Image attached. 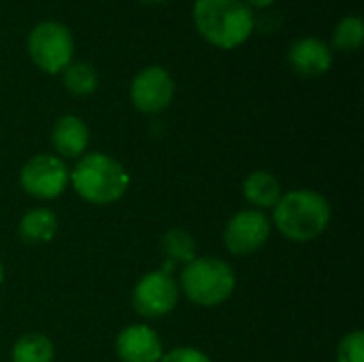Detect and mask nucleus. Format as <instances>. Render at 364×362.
I'll return each instance as SVG.
<instances>
[{
	"mask_svg": "<svg viewBox=\"0 0 364 362\" xmlns=\"http://www.w3.org/2000/svg\"><path fill=\"white\" fill-rule=\"evenodd\" d=\"M192 19L205 41L218 49H237L254 32V11L243 0H196Z\"/></svg>",
	"mask_w": 364,
	"mask_h": 362,
	"instance_id": "f257e3e1",
	"label": "nucleus"
},
{
	"mask_svg": "<svg viewBox=\"0 0 364 362\" xmlns=\"http://www.w3.org/2000/svg\"><path fill=\"white\" fill-rule=\"evenodd\" d=\"M331 203L314 190H292L282 194L273 207V224L294 243H307L320 237L331 224Z\"/></svg>",
	"mask_w": 364,
	"mask_h": 362,
	"instance_id": "f03ea898",
	"label": "nucleus"
},
{
	"mask_svg": "<svg viewBox=\"0 0 364 362\" xmlns=\"http://www.w3.org/2000/svg\"><path fill=\"white\" fill-rule=\"evenodd\" d=\"M70 183L83 201L92 205H111L126 194L130 175L115 158L92 151L77 160L70 171Z\"/></svg>",
	"mask_w": 364,
	"mask_h": 362,
	"instance_id": "7ed1b4c3",
	"label": "nucleus"
},
{
	"mask_svg": "<svg viewBox=\"0 0 364 362\" xmlns=\"http://www.w3.org/2000/svg\"><path fill=\"white\" fill-rule=\"evenodd\" d=\"M237 286L235 269L213 256L194 258L183 267L179 275V292L186 294L188 301L200 307H215L226 303Z\"/></svg>",
	"mask_w": 364,
	"mask_h": 362,
	"instance_id": "20e7f679",
	"label": "nucleus"
},
{
	"mask_svg": "<svg viewBox=\"0 0 364 362\" xmlns=\"http://www.w3.org/2000/svg\"><path fill=\"white\" fill-rule=\"evenodd\" d=\"M28 53L36 68L47 75H58L75 58L73 32L53 19L38 21L28 34Z\"/></svg>",
	"mask_w": 364,
	"mask_h": 362,
	"instance_id": "39448f33",
	"label": "nucleus"
},
{
	"mask_svg": "<svg viewBox=\"0 0 364 362\" xmlns=\"http://www.w3.org/2000/svg\"><path fill=\"white\" fill-rule=\"evenodd\" d=\"M68 183H70V171L53 154L32 156L19 171L21 190L41 201L58 198L60 194H64Z\"/></svg>",
	"mask_w": 364,
	"mask_h": 362,
	"instance_id": "423d86ee",
	"label": "nucleus"
},
{
	"mask_svg": "<svg viewBox=\"0 0 364 362\" xmlns=\"http://www.w3.org/2000/svg\"><path fill=\"white\" fill-rule=\"evenodd\" d=\"M136 314L143 318H162L171 314L179 303V286L164 271H149L143 275L132 292Z\"/></svg>",
	"mask_w": 364,
	"mask_h": 362,
	"instance_id": "0eeeda50",
	"label": "nucleus"
},
{
	"mask_svg": "<svg viewBox=\"0 0 364 362\" xmlns=\"http://www.w3.org/2000/svg\"><path fill=\"white\" fill-rule=\"evenodd\" d=\"M175 98V81L171 73L162 66H145L139 70L130 83V100L136 111L154 115L164 109Z\"/></svg>",
	"mask_w": 364,
	"mask_h": 362,
	"instance_id": "6e6552de",
	"label": "nucleus"
},
{
	"mask_svg": "<svg viewBox=\"0 0 364 362\" xmlns=\"http://www.w3.org/2000/svg\"><path fill=\"white\" fill-rule=\"evenodd\" d=\"M269 237L271 220L258 209H243L235 213L224 228V245L235 256H250L258 252Z\"/></svg>",
	"mask_w": 364,
	"mask_h": 362,
	"instance_id": "1a4fd4ad",
	"label": "nucleus"
},
{
	"mask_svg": "<svg viewBox=\"0 0 364 362\" xmlns=\"http://www.w3.org/2000/svg\"><path fill=\"white\" fill-rule=\"evenodd\" d=\"M115 352L122 362H160L164 348L160 335L154 329L130 324L117 335Z\"/></svg>",
	"mask_w": 364,
	"mask_h": 362,
	"instance_id": "9d476101",
	"label": "nucleus"
},
{
	"mask_svg": "<svg viewBox=\"0 0 364 362\" xmlns=\"http://www.w3.org/2000/svg\"><path fill=\"white\" fill-rule=\"evenodd\" d=\"M288 64L294 73L303 77H320L333 66L331 45L316 36L296 38L288 49Z\"/></svg>",
	"mask_w": 364,
	"mask_h": 362,
	"instance_id": "9b49d317",
	"label": "nucleus"
},
{
	"mask_svg": "<svg viewBox=\"0 0 364 362\" xmlns=\"http://www.w3.org/2000/svg\"><path fill=\"white\" fill-rule=\"evenodd\" d=\"M51 145L62 158H81L90 145V128L77 115H62L51 130Z\"/></svg>",
	"mask_w": 364,
	"mask_h": 362,
	"instance_id": "f8f14e48",
	"label": "nucleus"
},
{
	"mask_svg": "<svg viewBox=\"0 0 364 362\" xmlns=\"http://www.w3.org/2000/svg\"><path fill=\"white\" fill-rule=\"evenodd\" d=\"M282 183L269 171H252L243 179V196L258 211L273 209L282 198Z\"/></svg>",
	"mask_w": 364,
	"mask_h": 362,
	"instance_id": "ddd939ff",
	"label": "nucleus"
},
{
	"mask_svg": "<svg viewBox=\"0 0 364 362\" xmlns=\"http://www.w3.org/2000/svg\"><path fill=\"white\" fill-rule=\"evenodd\" d=\"M58 233V215L47 207H36L23 213L17 226V235L28 245L49 243Z\"/></svg>",
	"mask_w": 364,
	"mask_h": 362,
	"instance_id": "4468645a",
	"label": "nucleus"
},
{
	"mask_svg": "<svg viewBox=\"0 0 364 362\" xmlns=\"http://www.w3.org/2000/svg\"><path fill=\"white\" fill-rule=\"evenodd\" d=\"M160 250H162V254L166 258V265L160 271H164L168 275H171L173 267H177V265H183L186 267V265H190L196 258L194 237L190 233H186V230H179V228H173V230H168L162 237Z\"/></svg>",
	"mask_w": 364,
	"mask_h": 362,
	"instance_id": "2eb2a0df",
	"label": "nucleus"
},
{
	"mask_svg": "<svg viewBox=\"0 0 364 362\" xmlns=\"http://www.w3.org/2000/svg\"><path fill=\"white\" fill-rule=\"evenodd\" d=\"M53 356L51 339L41 333L21 335L11 350V362H53Z\"/></svg>",
	"mask_w": 364,
	"mask_h": 362,
	"instance_id": "dca6fc26",
	"label": "nucleus"
},
{
	"mask_svg": "<svg viewBox=\"0 0 364 362\" xmlns=\"http://www.w3.org/2000/svg\"><path fill=\"white\" fill-rule=\"evenodd\" d=\"M64 87L73 96H92L98 87V73L87 62H70L64 70Z\"/></svg>",
	"mask_w": 364,
	"mask_h": 362,
	"instance_id": "f3484780",
	"label": "nucleus"
},
{
	"mask_svg": "<svg viewBox=\"0 0 364 362\" xmlns=\"http://www.w3.org/2000/svg\"><path fill=\"white\" fill-rule=\"evenodd\" d=\"M364 36V23L358 15H348L343 17L333 32V45L339 51H356L360 49Z\"/></svg>",
	"mask_w": 364,
	"mask_h": 362,
	"instance_id": "a211bd4d",
	"label": "nucleus"
},
{
	"mask_svg": "<svg viewBox=\"0 0 364 362\" xmlns=\"http://www.w3.org/2000/svg\"><path fill=\"white\" fill-rule=\"evenodd\" d=\"M337 362H364L363 331H352L341 339L337 348Z\"/></svg>",
	"mask_w": 364,
	"mask_h": 362,
	"instance_id": "6ab92c4d",
	"label": "nucleus"
},
{
	"mask_svg": "<svg viewBox=\"0 0 364 362\" xmlns=\"http://www.w3.org/2000/svg\"><path fill=\"white\" fill-rule=\"evenodd\" d=\"M160 362H211V358L194 348H175L166 354H162Z\"/></svg>",
	"mask_w": 364,
	"mask_h": 362,
	"instance_id": "aec40b11",
	"label": "nucleus"
},
{
	"mask_svg": "<svg viewBox=\"0 0 364 362\" xmlns=\"http://www.w3.org/2000/svg\"><path fill=\"white\" fill-rule=\"evenodd\" d=\"M243 2H245L250 9H252V6H256V9H267V6H271L275 0H243Z\"/></svg>",
	"mask_w": 364,
	"mask_h": 362,
	"instance_id": "412c9836",
	"label": "nucleus"
},
{
	"mask_svg": "<svg viewBox=\"0 0 364 362\" xmlns=\"http://www.w3.org/2000/svg\"><path fill=\"white\" fill-rule=\"evenodd\" d=\"M141 2H147V4H160V2H166V0H141Z\"/></svg>",
	"mask_w": 364,
	"mask_h": 362,
	"instance_id": "4be33fe9",
	"label": "nucleus"
},
{
	"mask_svg": "<svg viewBox=\"0 0 364 362\" xmlns=\"http://www.w3.org/2000/svg\"><path fill=\"white\" fill-rule=\"evenodd\" d=\"M2 282H4V267H2V262H0V286H2Z\"/></svg>",
	"mask_w": 364,
	"mask_h": 362,
	"instance_id": "5701e85b",
	"label": "nucleus"
}]
</instances>
